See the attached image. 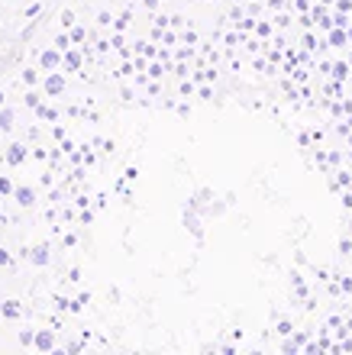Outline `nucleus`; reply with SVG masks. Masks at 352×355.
I'll return each mask as SVG.
<instances>
[{"mask_svg": "<svg viewBox=\"0 0 352 355\" xmlns=\"http://www.w3.org/2000/svg\"><path fill=\"white\" fill-rule=\"evenodd\" d=\"M162 71H168L162 62H158V65H149V75H152V78H162Z\"/></svg>", "mask_w": 352, "mask_h": 355, "instance_id": "ddd939ff", "label": "nucleus"}, {"mask_svg": "<svg viewBox=\"0 0 352 355\" xmlns=\"http://www.w3.org/2000/svg\"><path fill=\"white\" fill-rule=\"evenodd\" d=\"M0 313H3L7 320H17L19 317V304H17V300H7V304L0 307Z\"/></svg>", "mask_w": 352, "mask_h": 355, "instance_id": "423d86ee", "label": "nucleus"}, {"mask_svg": "<svg viewBox=\"0 0 352 355\" xmlns=\"http://www.w3.org/2000/svg\"><path fill=\"white\" fill-rule=\"evenodd\" d=\"M23 81H26V85H36V81H39V75H36V71H33V68H29V71H23Z\"/></svg>", "mask_w": 352, "mask_h": 355, "instance_id": "2eb2a0df", "label": "nucleus"}, {"mask_svg": "<svg viewBox=\"0 0 352 355\" xmlns=\"http://www.w3.org/2000/svg\"><path fill=\"white\" fill-rule=\"evenodd\" d=\"M29 262H36V265H46V262H49V249H46V245H36V249L29 252Z\"/></svg>", "mask_w": 352, "mask_h": 355, "instance_id": "39448f33", "label": "nucleus"}, {"mask_svg": "<svg viewBox=\"0 0 352 355\" xmlns=\"http://www.w3.org/2000/svg\"><path fill=\"white\" fill-rule=\"evenodd\" d=\"M84 36H87V33H84L81 26H74V29H72V42H84Z\"/></svg>", "mask_w": 352, "mask_h": 355, "instance_id": "4468645a", "label": "nucleus"}, {"mask_svg": "<svg viewBox=\"0 0 352 355\" xmlns=\"http://www.w3.org/2000/svg\"><path fill=\"white\" fill-rule=\"evenodd\" d=\"M0 130H13V110H3V107H0Z\"/></svg>", "mask_w": 352, "mask_h": 355, "instance_id": "6e6552de", "label": "nucleus"}, {"mask_svg": "<svg viewBox=\"0 0 352 355\" xmlns=\"http://www.w3.org/2000/svg\"><path fill=\"white\" fill-rule=\"evenodd\" d=\"M13 197H17L19 207H33V204H36V194H33V187H19Z\"/></svg>", "mask_w": 352, "mask_h": 355, "instance_id": "20e7f679", "label": "nucleus"}, {"mask_svg": "<svg viewBox=\"0 0 352 355\" xmlns=\"http://www.w3.org/2000/svg\"><path fill=\"white\" fill-rule=\"evenodd\" d=\"M0 194H13V181H10V178H0Z\"/></svg>", "mask_w": 352, "mask_h": 355, "instance_id": "f8f14e48", "label": "nucleus"}, {"mask_svg": "<svg viewBox=\"0 0 352 355\" xmlns=\"http://www.w3.org/2000/svg\"><path fill=\"white\" fill-rule=\"evenodd\" d=\"M39 68H46V71H56V68H62V49H46L42 55H39Z\"/></svg>", "mask_w": 352, "mask_h": 355, "instance_id": "f257e3e1", "label": "nucleus"}, {"mask_svg": "<svg viewBox=\"0 0 352 355\" xmlns=\"http://www.w3.org/2000/svg\"><path fill=\"white\" fill-rule=\"evenodd\" d=\"M0 107H3V91H0Z\"/></svg>", "mask_w": 352, "mask_h": 355, "instance_id": "aec40b11", "label": "nucleus"}, {"mask_svg": "<svg viewBox=\"0 0 352 355\" xmlns=\"http://www.w3.org/2000/svg\"><path fill=\"white\" fill-rule=\"evenodd\" d=\"M78 65H81V55H78V52H68V55H65V68L72 71V68H78Z\"/></svg>", "mask_w": 352, "mask_h": 355, "instance_id": "9d476101", "label": "nucleus"}, {"mask_svg": "<svg viewBox=\"0 0 352 355\" xmlns=\"http://www.w3.org/2000/svg\"><path fill=\"white\" fill-rule=\"evenodd\" d=\"M56 49L68 52V49H72V36H56Z\"/></svg>", "mask_w": 352, "mask_h": 355, "instance_id": "9b49d317", "label": "nucleus"}, {"mask_svg": "<svg viewBox=\"0 0 352 355\" xmlns=\"http://www.w3.org/2000/svg\"><path fill=\"white\" fill-rule=\"evenodd\" d=\"M0 265H10V252H7V249H0Z\"/></svg>", "mask_w": 352, "mask_h": 355, "instance_id": "6ab92c4d", "label": "nucleus"}, {"mask_svg": "<svg viewBox=\"0 0 352 355\" xmlns=\"http://www.w3.org/2000/svg\"><path fill=\"white\" fill-rule=\"evenodd\" d=\"M58 23H62V26H74V10H62V13H58Z\"/></svg>", "mask_w": 352, "mask_h": 355, "instance_id": "1a4fd4ad", "label": "nucleus"}, {"mask_svg": "<svg viewBox=\"0 0 352 355\" xmlns=\"http://www.w3.org/2000/svg\"><path fill=\"white\" fill-rule=\"evenodd\" d=\"M23 101H26V107H39V94H33V91H29L26 97H23Z\"/></svg>", "mask_w": 352, "mask_h": 355, "instance_id": "dca6fc26", "label": "nucleus"}, {"mask_svg": "<svg viewBox=\"0 0 352 355\" xmlns=\"http://www.w3.org/2000/svg\"><path fill=\"white\" fill-rule=\"evenodd\" d=\"M52 343H56V339H52V333H39L36 336V349H42V352H49V349H52Z\"/></svg>", "mask_w": 352, "mask_h": 355, "instance_id": "0eeeda50", "label": "nucleus"}, {"mask_svg": "<svg viewBox=\"0 0 352 355\" xmlns=\"http://www.w3.org/2000/svg\"><path fill=\"white\" fill-rule=\"evenodd\" d=\"M181 94H185V97H187V94H194V85H191V81H185V85H181Z\"/></svg>", "mask_w": 352, "mask_h": 355, "instance_id": "a211bd4d", "label": "nucleus"}, {"mask_svg": "<svg viewBox=\"0 0 352 355\" xmlns=\"http://www.w3.org/2000/svg\"><path fill=\"white\" fill-rule=\"evenodd\" d=\"M62 91H65V78H62V75H49L46 78V94H49V97H56V94H62Z\"/></svg>", "mask_w": 352, "mask_h": 355, "instance_id": "7ed1b4c3", "label": "nucleus"}, {"mask_svg": "<svg viewBox=\"0 0 352 355\" xmlns=\"http://www.w3.org/2000/svg\"><path fill=\"white\" fill-rule=\"evenodd\" d=\"M3 159H7V165H19V162L26 159V146H19V142H13L7 152H3Z\"/></svg>", "mask_w": 352, "mask_h": 355, "instance_id": "f03ea898", "label": "nucleus"}, {"mask_svg": "<svg viewBox=\"0 0 352 355\" xmlns=\"http://www.w3.org/2000/svg\"><path fill=\"white\" fill-rule=\"evenodd\" d=\"M171 71H175L178 78H185V75H187V65H175V68H171Z\"/></svg>", "mask_w": 352, "mask_h": 355, "instance_id": "f3484780", "label": "nucleus"}]
</instances>
